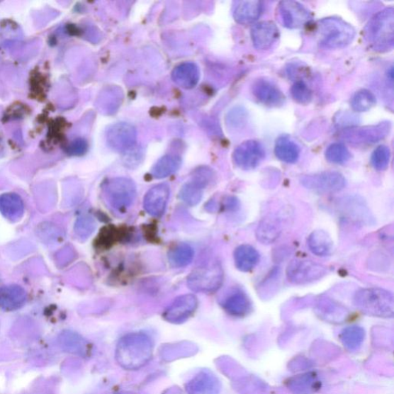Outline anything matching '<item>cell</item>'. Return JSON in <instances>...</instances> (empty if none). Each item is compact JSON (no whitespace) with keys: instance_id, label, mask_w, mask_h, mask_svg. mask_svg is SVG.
I'll use <instances>...</instances> for the list:
<instances>
[{"instance_id":"cell-23","label":"cell","mask_w":394,"mask_h":394,"mask_svg":"<svg viewBox=\"0 0 394 394\" xmlns=\"http://www.w3.org/2000/svg\"><path fill=\"white\" fill-rule=\"evenodd\" d=\"M0 213L9 220H19L24 213V203L21 197L13 193L0 195Z\"/></svg>"},{"instance_id":"cell-8","label":"cell","mask_w":394,"mask_h":394,"mask_svg":"<svg viewBox=\"0 0 394 394\" xmlns=\"http://www.w3.org/2000/svg\"><path fill=\"white\" fill-rule=\"evenodd\" d=\"M391 130L389 122H383L372 126L346 129L342 136L345 140L355 146L374 145L388 136Z\"/></svg>"},{"instance_id":"cell-24","label":"cell","mask_w":394,"mask_h":394,"mask_svg":"<svg viewBox=\"0 0 394 394\" xmlns=\"http://www.w3.org/2000/svg\"><path fill=\"white\" fill-rule=\"evenodd\" d=\"M172 77L178 86L192 89L199 82L200 70L193 62H184L174 69Z\"/></svg>"},{"instance_id":"cell-12","label":"cell","mask_w":394,"mask_h":394,"mask_svg":"<svg viewBox=\"0 0 394 394\" xmlns=\"http://www.w3.org/2000/svg\"><path fill=\"white\" fill-rule=\"evenodd\" d=\"M266 152L261 142L257 140H247L241 143L234 153L236 165L243 169L256 168L265 158Z\"/></svg>"},{"instance_id":"cell-25","label":"cell","mask_w":394,"mask_h":394,"mask_svg":"<svg viewBox=\"0 0 394 394\" xmlns=\"http://www.w3.org/2000/svg\"><path fill=\"white\" fill-rule=\"evenodd\" d=\"M263 11V4L258 0L240 1L235 7L234 17L240 24H249L255 22Z\"/></svg>"},{"instance_id":"cell-15","label":"cell","mask_w":394,"mask_h":394,"mask_svg":"<svg viewBox=\"0 0 394 394\" xmlns=\"http://www.w3.org/2000/svg\"><path fill=\"white\" fill-rule=\"evenodd\" d=\"M315 310L320 318L332 324H342L350 316V311L346 307L328 298H319Z\"/></svg>"},{"instance_id":"cell-39","label":"cell","mask_w":394,"mask_h":394,"mask_svg":"<svg viewBox=\"0 0 394 394\" xmlns=\"http://www.w3.org/2000/svg\"><path fill=\"white\" fill-rule=\"evenodd\" d=\"M88 150L87 142L81 138L76 139L71 142L67 147V153L70 156H82L84 155Z\"/></svg>"},{"instance_id":"cell-9","label":"cell","mask_w":394,"mask_h":394,"mask_svg":"<svg viewBox=\"0 0 394 394\" xmlns=\"http://www.w3.org/2000/svg\"><path fill=\"white\" fill-rule=\"evenodd\" d=\"M301 184L308 190L319 193H326L343 190L347 181L343 174L335 171H327L304 176L301 178Z\"/></svg>"},{"instance_id":"cell-17","label":"cell","mask_w":394,"mask_h":394,"mask_svg":"<svg viewBox=\"0 0 394 394\" xmlns=\"http://www.w3.org/2000/svg\"><path fill=\"white\" fill-rule=\"evenodd\" d=\"M169 193V186L167 184L152 187L145 197L143 207L151 216H162L167 208Z\"/></svg>"},{"instance_id":"cell-11","label":"cell","mask_w":394,"mask_h":394,"mask_svg":"<svg viewBox=\"0 0 394 394\" xmlns=\"http://www.w3.org/2000/svg\"><path fill=\"white\" fill-rule=\"evenodd\" d=\"M212 177L213 172L207 167L196 170L192 180L181 188V200L190 206L198 204L202 200L203 190L209 184Z\"/></svg>"},{"instance_id":"cell-2","label":"cell","mask_w":394,"mask_h":394,"mask_svg":"<svg viewBox=\"0 0 394 394\" xmlns=\"http://www.w3.org/2000/svg\"><path fill=\"white\" fill-rule=\"evenodd\" d=\"M315 35L318 43L325 49L344 48L355 38L354 26L340 18L328 17L316 24Z\"/></svg>"},{"instance_id":"cell-29","label":"cell","mask_w":394,"mask_h":394,"mask_svg":"<svg viewBox=\"0 0 394 394\" xmlns=\"http://www.w3.org/2000/svg\"><path fill=\"white\" fill-rule=\"evenodd\" d=\"M274 152L277 158L288 164L297 162L300 154V147L288 136L276 140Z\"/></svg>"},{"instance_id":"cell-26","label":"cell","mask_w":394,"mask_h":394,"mask_svg":"<svg viewBox=\"0 0 394 394\" xmlns=\"http://www.w3.org/2000/svg\"><path fill=\"white\" fill-rule=\"evenodd\" d=\"M281 231V225L278 219L266 217L259 222L256 230V237L263 244H271L279 238Z\"/></svg>"},{"instance_id":"cell-37","label":"cell","mask_w":394,"mask_h":394,"mask_svg":"<svg viewBox=\"0 0 394 394\" xmlns=\"http://www.w3.org/2000/svg\"><path fill=\"white\" fill-rule=\"evenodd\" d=\"M291 95L295 101L300 104H308L312 101L313 94L308 86L300 80L291 88Z\"/></svg>"},{"instance_id":"cell-18","label":"cell","mask_w":394,"mask_h":394,"mask_svg":"<svg viewBox=\"0 0 394 394\" xmlns=\"http://www.w3.org/2000/svg\"><path fill=\"white\" fill-rule=\"evenodd\" d=\"M279 30L272 21L259 22L252 29V38L254 47L265 50L271 47L279 38Z\"/></svg>"},{"instance_id":"cell-21","label":"cell","mask_w":394,"mask_h":394,"mask_svg":"<svg viewBox=\"0 0 394 394\" xmlns=\"http://www.w3.org/2000/svg\"><path fill=\"white\" fill-rule=\"evenodd\" d=\"M223 308L229 315L243 317L249 315L252 310V303L244 291L235 290L231 292L223 301Z\"/></svg>"},{"instance_id":"cell-19","label":"cell","mask_w":394,"mask_h":394,"mask_svg":"<svg viewBox=\"0 0 394 394\" xmlns=\"http://www.w3.org/2000/svg\"><path fill=\"white\" fill-rule=\"evenodd\" d=\"M189 394H219L220 383L216 376L208 371H203L186 383Z\"/></svg>"},{"instance_id":"cell-35","label":"cell","mask_w":394,"mask_h":394,"mask_svg":"<svg viewBox=\"0 0 394 394\" xmlns=\"http://www.w3.org/2000/svg\"><path fill=\"white\" fill-rule=\"evenodd\" d=\"M325 157L331 164H344L351 159V155L344 143L335 142L328 147L325 152Z\"/></svg>"},{"instance_id":"cell-28","label":"cell","mask_w":394,"mask_h":394,"mask_svg":"<svg viewBox=\"0 0 394 394\" xmlns=\"http://www.w3.org/2000/svg\"><path fill=\"white\" fill-rule=\"evenodd\" d=\"M237 268L242 272H249L257 265L259 254L252 246L244 244L238 247L234 254Z\"/></svg>"},{"instance_id":"cell-38","label":"cell","mask_w":394,"mask_h":394,"mask_svg":"<svg viewBox=\"0 0 394 394\" xmlns=\"http://www.w3.org/2000/svg\"><path fill=\"white\" fill-rule=\"evenodd\" d=\"M96 228V223L91 218L84 216L79 218L75 225V232L79 237L87 238L91 236Z\"/></svg>"},{"instance_id":"cell-6","label":"cell","mask_w":394,"mask_h":394,"mask_svg":"<svg viewBox=\"0 0 394 394\" xmlns=\"http://www.w3.org/2000/svg\"><path fill=\"white\" fill-rule=\"evenodd\" d=\"M223 271L218 262L197 267L188 276L187 284L195 292L213 293L220 288Z\"/></svg>"},{"instance_id":"cell-1","label":"cell","mask_w":394,"mask_h":394,"mask_svg":"<svg viewBox=\"0 0 394 394\" xmlns=\"http://www.w3.org/2000/svg\"><path fill=\"white\" fill-rule=\"evenodd\" d=\"M154 344L150 337L143 333H130L123 336L116 345L115 356L122 368L137 371L152 359Z\"/></svg>"},{"instance_id":"cell-41","label":"cell","mask_w":394,"mask_h":394,"mask_svg":"<svg viewBox=\"0 0 394 394\" xmlns=\"http://www.w3.org/2000/svg\"><path fill=\"white\" fill-rule=\"evenodd\" d=\"M116 394H136V393H132V392H121V393H116Z\"/></svg>"},{"instance_id":"cell-40","label":"cell","mask_w":394,"mask_h":394,"mask_svg":"<svg viewBox=\"0 0 394 394\" xmlns=\"http://www.w3.org/2000/svg\"><path fill=\"white\" fill-rule=\"evenodd\" d=\"M230 123L235 127H240L247 120V112L243 108H236L229 116Z\"/></svg>"},{"instance_id":"cell-27","label":"cell","mask_w":394,"mask_h":394,"mask_svg":"<svg viewBox=\"0 0 394 394\" xmlns=\"http://www.w3.org/2000/svg\"><path fill=\"white\" fill-rule=\"evenodd\" d=\"M60 343L64 350L85 356L91 352V346L86 340L73 331L67 330L60 336Z\"/></svg>"},{"instance_id":"cell-16","label":"cell","mask_w":394,"mask_h":394,"mask_svg":"<svg viewBox=\"0 0 394 394\" xmlns=\"http://www.w3.org/2000/svg\"><path fill=\"white\" fill-rule=\"evenodd\" d=\"M252 92L257 100L267 106H281L286 101L281 89L265 79L256 80L252 86Z\"/></svg>"},{"instance_id":"cell-10","label":"cell","mask_w":394,"mask_h":394,"mask_svg":"<svg viewBox=\"0 0 394 394\" xmlns=\"http://www.w3.org/2000/svg\"><path fill=\"white\" fill-rule=\"evenodd\" d=\"M137 135V130L131 124L118 123L106 130V140L107 145L112 150L127 153L135 147Z\"/></svg>"},{"instance_id":"cell-5","label":"cell","mask_w":394,"mask_h":394,"mask_svg":"<svg viewBox=\"0 0 394 394\" xmlns=\"http://www.w3.org/2000/svg\"><path fill=\"white\" fill-rule=\"evenodd\" d=\"M103 192L113 209L123 211L130 207L135 200L137 187L128 178H113L103 184Z\"/></svg>"},{"instance_id":"cell-20","label":"cell","mask_w":394,"mask_h":394,"mask_svg":"<svg viewBox=\"0 0 394 394\" xmlns=\"http://www.w3.org/2000/svg\"><path fill=\"white\" fill-rule=\"evenodd\" d=\"M28 298L25 290L21 286L9 285L0 288V309L12 312L21 309Z\"/></svg>"},{"instance_id":"cell-7","label":"cell","mask_w":394,"mask_h":394,"mask_svg":"<svg viewBox=\"0 0 394 394\" xmlns=\"http://www.w3.org/2000/svg\"><path fill=\"white\" fill-rule=\"evenodd\" d=\"M286 273L291 283L304 285L323 278L327 274V267L307 259H295L288 264Z\"/></svg>"},{"instance_id":"cell-34","label":"cell","mask_w":394,"mask_h":394,"mask_svg":"<svg viewBox=\"0 0 394 394\" xmlns=\"http://www.w3.org/2000/svg\"><path fill=\"white\" fill-rule=\"evenodd\" d=\"M377 103V98L368 89H361L356 92L352 98V108L356 112H366L373 108Z\"/></svg>"},{"instance_id":"cell-14","label":"cell","mask_w":394,"mask_h":394,"mask_svg":"<svg viewBox=\"0 0 394 394\" xmlns=\"http://www.w3.org/2000/svg\"><path fill=\"white\" fill-rule=\"evenodd\" d=\"M198 306V300L193 294L176 298L164 313V318L172 324H181L189 318Z\"/></svg>"},{"instance_id":"cell-22","label":"cell","mask_w":394,"mask_h":394,"mask_svg":"<svg viewBox=\"0 0 394 394\" xmlns=\"http://www.w3.org/2000/svg\"><path fill=\"white\" fill-rule=\"evenodd\" d=\"M288 386L295 394H313L320 390L321 382L315 372H309L291 378Z\"/></svg>"},{"instance_id":"cell-4","label":"cell","mask_w":394,"mask_h":394,"mask_svg":"<svg viewBox=\"0 0 394 394\" xmlns=\"http://www.w3.org/2000/svg\"><path fill=\"white\" fill-rule=\"evenodd\" d=\"M394 10L393 7L384 9L376 14L365 29V38L371 47L381 52L393 49Z\"/></svg>"},{"instance_id":"cell-32","label":"cell","mask_w":394,"mask_h":394,"mask_svg":"<svg viewBox=\"0 0 394 394\" xmlns=\"http://www.w3.org/2000/svg\"><path fill=\"white\" fill-rule=\"evenodd\" d=\"M364 338L365 330L358 326L348 327L344 329L339 335L344 346L352 351L358 350L362 346Z\"/></svg>"},{"instance_id":"cell-30","label":"cell","mask_w":394,"mask_h":394,"mask_svg":"<svg viewBox=\"0 0 394 394\" xmlns=\"http://www.w3.org/2000/svg\"><path fill=\"white\" fill-rule=\"evenodd\" d=\"M310 252L319 257H327L333 252V240L324 230H315L308 238Z\"/></svg>"},{"instance_id":"cell-3","label":"cell","mask_w":394,"mask_h":394,"mask_svg":"<svg viewBox=\"0 0 394 394\" xmlns=\"http://www.w3.org/2000/svg\"><path fill=\"white\" fill-rule=\"evenodd\" d=\"M356 308L366 315L391 318L394 313L393 294L384 289L372 288L358 291L354 298Z\"/></svg>"},{"instance_id":"cell-13","label":"cell","mask_w":394,"mask_h":394,"mask_svg":"<svg viewBox=\"0 0 394 394\" xmlns=\"http://www.w3.org/2000/svg\"><path fill=\"white\" fill-rule=\"evenodd\" d=\"M279 12L284 26L289 29L301 28L312 20L308 9L292 0L281 2Z\"/></svg>"},{"instance_id":"cell-33","label":"cell","mask_w":394,"mask_h":394,"mask_svg":"<svg viewBox=\"0 0 394 394\" xmlns=\"http://www.w3.org/2000/svg\"><path fill=\"white\" fill-rule=\"evenodd\" d=\"M194 250L186 244H180L169 250V261L174 267L189 265L193 259Z\"/></svg>"},{"instance_id":"cell-36","label":"cell","mask_w":394,"mask_h":394,"mask_svg":"<svg viewBox=\"0 0 394 394\" xmlns=\"http://www.w3.org/2000/svg\"><path fill=\"white\" fill-rule=\"evenodd\" d=\"M390 159V150L385 145L376 148L371 156V164L374 169L383 171L388 168Z\"/></svg>"},{"instance_id":"cell-31","label":"cell","mask_w":394,"mask_h":394,"mask_svg":"<svg viewBox=\"0 0 394 394\" xmlns=\"http://www.w3.org/2000/svg\"><path fill=\"white\" fill-rule=\"evenodd\" d=\"M182 159L176 155H166L160 158L151 170L152 176L162 179L174 174L180 169Z\"/></svg>"}]
</instances>
